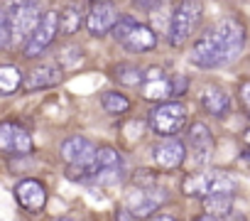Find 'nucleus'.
Instances as JSON below:
<instances>
[{
    "label": "nucleus",
    "instance_id": "9b49d317",
    "mask_svg": "<svg viewBox=\"0 0 250 221\" xmlns=\"http://www.w3.org/2000/svg\"><path fill=\"white\" fill-rule=\"evenodd\" d=\"M189 150H191V160L196 167H204L211 162L213 157V135L208 131L206 123H194L189 128Z\"/></svg>",
    "mask_w": 250,
    "mask_h": 221
},
{
    "label": "nucleus",
    "instance_id": "9d476101",
    "mask_svg": "<svg viewBox=\"0 0 250 221\" xmlns=\"http://www.w3.org/2000/svg\"><path fill=\"white\" fill-rule=\"evenodd\" d=\"M216 35H218V40H221V44H223V52H226V59H228V64L243 52V47H245V27L235 20V18H226V20H221L216 27Z\"/></svg>",
    "mask_w": 250,
    "mask_h": 221
},
{
    "label": "nucleus",
    "instance_id": "423d86ee",
    "mask_svg": "<svg viewBox=\"0 0 250 221\" xmlns=\"http://www.w3.org/2000/svg\"><path fill=\"white\" fill-rule=\"evenodd\" d=\"M44 13H40L37 0H22V3L10 8V18H13V37L20 42H27L30 35L37 30L40 20Z\"/></svg>",
    "mask_w": 250,
    "mask_h": 221
},
{
    "label": "nucleus",
    "instance_id": "7ed1b4c3",
    "mask_svg": "<svg viewBox=\"0 0 250 221\" xmlns=\"http://www.w3.org/2000/svg\"><path fill=\"white\" fill-rule=\"evenodd\" d=\"M189 62L196 64L199 69H216V66L228 64L226 52H223V44H221V40H218V35H216L213 27L206 30L196 40V44H194V49L189 54Z\"/></svg>",
    "mask_w": 250,
    "mask_h": 221
},
{
    "label": "nucleus",
    "instance_id": "c85d7f7f",
    "mask_svg": "<svg viewBox=\"0 0 250 221\" xmlns=\"http://www.w3.org/2000/svg\"><path fill=\"white\" fill-rule=\"evenodd\" d=\"M187 88H189V79H187V76L179 74V76L172 79V93H174V96H184Z\"/></svg>",
    "mask_w": 250,
    "mask_h": 221
},
{
    "label": "nucleus",
    "instance_id": "f8f14e48",
    "mask_svg": "<svg viewBox=\"0 0 250 221\" xmlns=\"http://www.w3.org/2000/svg\"><path fill=\"white\" fill-rule=\"evenodd\" d=\"M15 199L30 214H40L47 206V189L40 179H22L15 187Z\"/></svg>",
    "mask_w": 250,
    "mask_h": 221
},
{
    "label": "nucleus",
    "instance_id": "5701e85b",
    "mask_svg": "<svg viewBox=\"0 0 250 221\" xmlns=\"http://www.w3.org/2000/svg\"><path fill=\"white\" fill-rule=\"evenodd\" d=\"M113 76L118 79V84L123 86H138L145 81V71H140L135 64H118L113 69Z\"/></svg>",
    "mask_w": 250,
    "mask_h": 221
},
{
    "label": "nucleus",
    "instance_id": "c756f323",
    "mask_svg": "<svg viewBox=\"0 0 250 221\" xmlns=\"http://www.w3.org/2000/svg\"><path fill=\"white\" fill-rule=\"evenodd\" d=\"M240 101L250 108V81H245V84L240 86Z\"/></svg>",
    "mask_w": 250,
    "mask_h": 221
},
{
    "label": "nucleus",
    "instance_id": "6e6552de",
    "mask_svg": "<svg viewBox=\"0 0 250 221\" xmlns=\"http://www.w3.org/2000/svg\"><path fill=\"white\" fill-rule=\"evenodd\" d=\"M118 18L120 15H118V8L113 0H93V5L86 15V27L93 37H103L115 27Z\"/></svg>",
    "mask_w": 250,
    "mask_h": 221
},
{
    "label": "nucleus",
    "instance_id": "2eb2a0df",
    "mask_svg": "<svg viewBox=\"0 0 250 221\" xmlns=\"http://www.w3.org/2000/svg\"><path fill=\"white\" fill-rule=\"evenodd\" d=\"M201 206L206 209L199 219L208 221V219H223L230 214L233 209V194H221V192H208L201 197Z\"/></svg>",
    "mask_w": 250,
    "mask_h": 221
},
{
    "label": "nucleus",
    "instance_id": "7c9ffc66",
    "mask_svg": "<svg viewBox=\"0 0 250 221\" xmlns=\"http://www.w3.org/2000/svg\"><path fill=\"white\" fill-rule=\"evenodd\" d=\"M118 219H123V221H128V219H138V216H135V214H133V211H130L128 206H125V209H120V211H118Z\"/></svg>",
    "mask_w": 250,
    "mask_h": 221
},
{
    "label": "nucleus",
    "instance_id": "f03ea898",
    "mask_svg": "<svg viewBox=\"0 0 250 221\" xmlns=\"http://www.w3.org/2000/svg\"><path fill=\"white\" fill-rule=\"evenodd\" d=\"M147 121H150V128L155 135H160V138L177 135L187 126V108L179 101H157L150 108Z\"/></svg>",
    "mask_w": 250,
    "mask_h": 221
},
{
    "label": "nucleus",
    "instance_id": "473e14b6",
    "mask_svg": "<svg viewBox=\"0 0 250 221\" xmlns=\"http://www.w3.org/2000/svg\"><path fill=\"white\" fill-rule=\"evenodd\" d=\"M248 150H250V135H248Z\"/></svg>",
    "mask_w": 250,
    "mask_h": 221
},
{
    "label": "nucleus",
    "instance_id": "aec40b11",
    "mask_svg": "<svg viewBox=\"0 0 250 221\" xmlns=\"http://www.w3.org/2000/svg\"><path fill=\"white\" fill-rule=\"evenodd\" d=\"M101 106H103L105 113H110V116H123V113H128V110H130L128 96H123L120 91H105L101 96Z\"/></svg>",
    "mask_w": 250,
    "mask_h": 221
},
{
    "label": "nucleus",
    "instance_id": "dca6fc26",
    "mask_svg": "<svg viewBox=\"0 0 250 221\" xmlns=\"http://www.w3.org/2000/svg\"><path fill=\"white\" fill-rule=\"evenodd\" d=\"M155 44H157V35H155V30L147 27V25H140V22L133 27V32L125 37V42H123V47L128 49V52H133V54L150 52V49H155Z\"/></svg>",
    "mask_w": 250,
    "mask_h": 221
},
{
    "label": "nucleus",
    "instance_id": "412c9836",
    "mask_svg": "<svg viewBox=\"0 0 250 221\" xmlns=\"http://www.w3.org/2000/svg\"><path fill=\"white\" fill-rule=\"evenodd\" d=\"M22 81L25 79H22L18 66H13V64H3V66H0V93H3V96L15 93Z\"/></svg>",
    "mask_w": 250,
    "mask_h": 221
},
{
    "label": "nucleus",
    "instance_id": "393cba45",
    "mask_svg": "<svg viewBox=\"0 0 250 221\" xmlns=\"http://www.w3.org/2000/svg\"><path fill=\"white\" fill-rule=\"evenodd\" d=\"M13 44V18H10V8H5L0 13V47L10 49Z\"/></svg>",
    "mask_w": 250,
    "mask_h": 221
},
{
    "label": "nucleus",
    "instance_id": "0eeeda50",
    "mask_svg": "<svg viewBox=\"0 0 250 221\" xmlns=\"http://www.w3.org/2000/svg\"><path fill=\"white\" fill-rule=\"evenodd\" d=\"M32 135L20 126V123H13V121H5L0 126V150L10 157H25L32 153Z\"/></svg>",
    "mask_w": 250,
    "mask_h": 221
},
{
    "label": "nucleus",
    "instance_id": "f3484780",
    "mask_svg": "<svg viewBox=\"0 0 250 221\" xmlns=\"http://www.w3.org/2000/svg\"><path fill=\"white\" fill-rule=\"evenodd\" d=\"M201 106H204L206 113L221 118V116H226L228 110H230V98H228V93H226L223 88L208 86V88L204 91V96H201Z\"/></svg>",
    "mask_w": 250,
    "mask_h": 221
},
{
    "label": "nucleus",
    "instance_id": "4be33fe9",
    "mask_svg": "<svg viewBox=\"0 0 250 221\" xmlns=\"http://www.w3.org/2000/svg\"><path fill=\"white\" fill-rule=\"evenodd\" d=\"M182 189L187 197H204L208 192V172H191L184 177Z\"/></svg>",
    "mask_w": 250,
    "mask_h": 221
},
{
    "label": "nucleus",
    "instance_id": "cd10ccee",
    "mask_svg": "<svg viewBox=\"0 0 250 221\" xmlns=\"http://www.w3.org/2000/svg\"><path fill=\"white\" fill-rule=\"evenodd\" d=\"M133 5L143 13H155L165 5V0H133Z\"/></svg>",
    "mask_w": 250,
    "mask_h": 221
},
{
    "label": "nucleus",
    "instance_id": "a211bd4d",
    "mask_svg": "<svg viewBox=\"0 0 250 221\" xmlns=\"http://www.w3.org/2000/svg\"><path fill=\"white\" fill-rule=\"evenodd\" d=\"M81 22H83V8H81V3H66L59 10V30H62L64 37L76 35L79 27H81Z\"/></svg>",
    "mask_w": 250,
    "mask_h": 221
},
{
    "label": "nucleus",
    "instance_id": "20e7f679",
    "mask_svg": "<svg viewBox=\"0 0 250 221\" xmlns=\"http://www.w3.org/2000/svg\"><path fill=\"white\" fill-rule=\"evenodd\" d=\"M169 199L167 189L162 187H135L128 192V197H125V206H128L138 219H147L155 214V209H160L165 201Z\"/></svg>",
    "mask_w": 250,
    "mask_h": 221
},
{
    "label": "nucleus",
    "instance_id": "72a5a7b5",
    "mask_svg": "<svg viewBox=\"0 0 250 221\" xmlns=\"http://www.w3.org/2000/svg\"><path fill=\"white\" fill-rule=\"evenodd\" d=\"M248 116H250V113H248Z\"/></svg>",
    "mask_w": 250,
    "mask_h": 221
},
{
    "label": "nucleus",
    "instance_id": "1a4fd4ad",
    "mask_svg": "<svg viewBox=\"0 0 250 221\" xmlns=\"http://www.w3.org/2000/svg\"><path fill=\"white\" fill-rule=\"evenodd\" d=\"M152 160L160 170H177L187 160V145L177 135H167L152 148Z\"/></svg>",
    "mask_w": 250,
    "mask_h": 221
},
{
    "label": "nucleus",
    "instance_id": "a878e982",
    "mask_svg": "<svg viewBox=\"0 0 250 221\" xmlns=\"http://www.w3.org/2000/svg\"><path fill=\"white\" fill-rule=\"evenodd\" d=\"M138 22H135V18H130V15H123V18H118V22H115V27L110 30V35H113V40L115 42H125V37H128L130 32H133V27H135Z\"/></svg>",
    "mask_w": 250,
    "mask_h": 221
},
{
    "label": "nucleus",
    "instance_id": "39448f33",
    "mask_svg": "<svg viewBox=\"0 0 250 221\" xmlns=\"http://www.w3.org/2000/svg\"><path fill=\"white\" fill-rule=\"evenodd\" d=\"M57 32H62V30H59V13H57V10H47V13L42 15V20H40L37 30H35V32L30 35V40L25 42L22 54H25L27 59L40 57V54H42V52L54 42Z\"/></svg>",
    "mask_w": 250,
    "mask_h": 221
},
{
    "label": "nucleus",
    "instance_id": "ddd939ff",
    "mask_svg": "<svg viewBox=\"0 0 250 221\" xmlns=\"http://www.w3.org/2000/svg\"><path fill=\"white\" fill-rule=\"evenodd\" d=\"M96 150H98V148H96L88 138H83V135H71V138H66V140L59 145V155H62V160L69 162V165L88 162V160L96 155Z\"/></svg>",
    "mask_w": 250,
    "mask_h": 221
},
{
    "label": "nucleus",
    "instance_id": "bb28decb",
    "mask_svg": "<svg viewBox=\"0 0 250 221\" xmlns=\"http://www.w3.org/2000/svg\"><path fill=\"white\" fill-rule=\"evenodd\" d=\"M81 57H83V49H81V47H66V49L62 52V64H64V66L76 64V62H81Z\"/></svg>",
    "mask_w": 250,
    "mask_h": 221
},
{
    "label": "nucleus",
    "instance_id": "b1692460",
    "mask_svg": "<svg viewBox=\"0 0 250 221\" xmlns=\"http://www.w3.org/2000/svg\"><path fill=\"white\" fill-rule=\"evenodd\" d=\"M208 192H221V194H233L235 192V179L223 175V172H213L208 175ZM206 192V194H208Z\"/></svg>",
    "mask_w": 250,
    "mask_h": 221
},
{
    "label": "nucleus",
    "instance_id": "f257e3e1",
    "mask_svg": "<svg viewBox=\"0 0 250 221\" xmlns=\"http://www.w3.org/2000/svg\"><path fill=\"white\" fill-rule=\"evenodd\" d=\"M201 13H204L201 0H179L177 8L172 10V22H169V32H167V40L172 47L184 44L196 32V27L201 22Z\"/></svg>",
    "mask_w": 250,
    "mask_h": 221
},
{
    "label": "nucleus",
    "instance_id": "2f4dec72",
    "mask_svg": "<svg viewBox=\"0 0 250 221\" xmlns=\"http://www.w3.org/2000/svg\"><path fill=\"white\" fill-rule=\"evenodd\" d=\"M152 219H157V221H174L172 214H152Z\"/></svg>",
    "mask_w": 250,
    "mask_h": 221
},
{
    "label": "nucleus",
    "instance_id": "4468645a",
    "mask_svg": "<svg viewBox=\"0 0 250 221\" xmlns=\"http://www.w3.org/2000/svg\"><path fill=\"white\" fill-rule=\"evenodd\" d=\"M59 79H62L59 66H54V64H40V66H35V69L25 76L22 86H25V91H42V88L57 86Z\"/></svg>",
    "mask_w": 250,
    "mask_h": 221
},
{
    "label": "nucleus",
    "instance_id": "6ab92c4d",
    "mask_svg": "<svg viewBox=\"0 0 250 221\" xmlns=\"http://www.w3.org/2000/svg\"><path fill=\"white\" fill-rule=\"evenodd\" d=\"M143 96L147 101H167L172 96V84L167 81V76L145 79L143 81Z\"/></svg>",
    "mask_w": 250,
    "mask_h": 221
}]
</instances>
